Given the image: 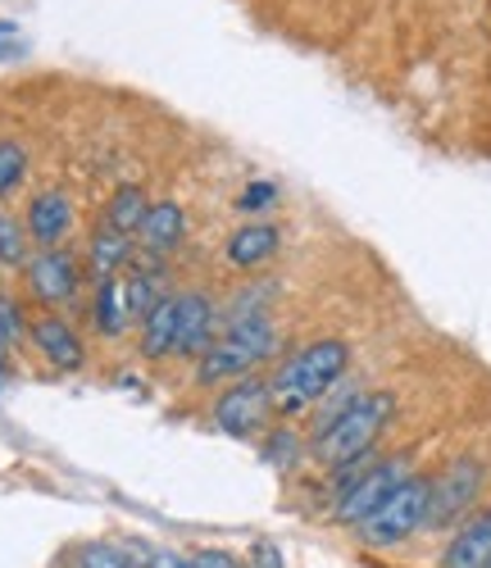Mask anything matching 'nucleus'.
I'll list each match as a JSON object with an SVG mask.
<instances>
[{
  "label": "nucleus",
  "mask_w": 491,
  "mask_h": 568,
  "mask_svg": "<svg viewBox=\"0 0 491 568\" xmlns=\"http://www.w3.org/2000/svg\"><path fill=\"white\" fill-rule=\"evenodd\" d=\"M351 364V346L337 342V337H323V342H310L305 351H297L287 364H278V373L269 377V396H273V409L278 414H301L310 409L314 400H323L341 373Z\"/></svg>",
  "instance_id": "obj_1"
},
{
  "label": "nucleus",
  "mask_w": 491,
  "mask_h": 568,
  "mask_svg": "<svg viewBox=\"0 0 491 568\" xmlns=\"http://www.w3.org/2000/svg\"><path fill=\"white\" fill-rule=\"evenodd\" d=\"M397 414V396L391 392H369V396H355L341 405L323 428L314 433V459L328 464V468H347L355 459H364L373 450V442L382 437V428Z\"/></svg>",
  "instance_id": "obj_2"
},
{
  "label": "nucleus",
  "mask_w": 491,
  "mask_h": 568,
  "mask_svg": "<svg viewBox=\"0 0 491 568\" xmlns=\"http://www.w3.org/2000/svg\"><path fill=\"white\" fill-rule=\"evenodd\" d=\"M278 346V333H273V318L264 310H246V314H232L223 323V333L210 337V346L201 351V368L196 377L210 387V383H228V377H246L255 364H264Z\"/></svg>",
  "instance_id": "obj_3"
},
{
  "label": "nucleus",
  "mask_w": 491,
  "mask_h": 568,
  "mask_svg": "<svg viewBox=\"0 0 491 568\" xmlns=\"http://www.w3.org/2000/svg\"><path fill=\"white\" fill-rule=\"evenodd\" d=\"M423 524H428V478H405L360 524V537L369 546H378V550H391V546L410 541Z\"/></svg>",
  "instance_id": "obj_4"
},
{
  "label": "nucleus",
  "mask_w": 491,
  "mask_h": 568,
  "mask_svg": "<svg viewBox=\"0 0 491 568\" xmlns=\"http://www.w3.org/2000/svg\"><path fill=\"white\" fill-rule=\"evenodd\" d=\"M405 478H410V464H405V459H382V464L355 473V478H347V483H341V496H337V524L360 528L364 518H369L391 491H397Z\"/></svg>",
  "instance_id": "obj_5"
},
{
  "label": "nucleus",
  "mask_w": 491,
  "mask_h": 568,
  "mask_svg": "<svg viewBox=\"0 0 491 568\" xmlns=\"http://www.w3.org/2000/svg\"><path fill=\"white\" fill-rule=\"evenodd\" d=\"M482 491V464L455 459L437 483H428V528H451L478 505Z\"/></svg>",
  "instance_id": "obj_6"
},
{
  "label": "nucleus",
  "mask_w": 491,
  "mask_h": 568,
  "mask_svg": "<svg viewBox=\"0 0 491 568\" xmlns=\"http://www.w3.org/2000/svg\"><path fill=\"white\" fill-rule=\"evenodd\" d=\"M273 396L269 383H251V377H237V383L214 400V423L228 437H260L273 418Z\"/></svg>",
  "instance_id": "obj_7"
},
{
  "label": "nucleus",
  "mask_w": 491,
  "mask_h": 568,
  "mask_svg": "<svg viewBox=\"0 0 491 568\" xmlns=\"http://www.w3.org/2000/svg\"><path fill=\"white\" fill-rule=\"evenodd\" d=\"M28 282H32L37 301L64 305V301H73V292H78V260H73L69 251H60V246H46V251L28 264Z\"/></svg>",
  "instance_id": "obj_8"
},
{
  "label": "nucleus",
  "mask_w": 491,
  "mask_h": 568,
  "mask_svg": "<svg viewBox=\"0 0 491 568\" xmlns=\"http://www.w3.org/2000/svg\"><path fill=\"white\" fill-rule=\"evenodd\" d=\"M182 236H187V214L178 201H151V210H146L141 227H137V242L141 251L151 255V260H164L182 246Z\"/></svg>",
  "instance_id": "obj_9"
},
{
  "label": "nucleus",
  "mask_w": 491,
  "mask_h": 568,
  "mask_svg": "<svg viewBox=\"0 0 491 568\" xmlns=\"http://www.w3.org/2000/svg\"><path fill=\"white\" fill-rule=\"evenodd\" d=\"M210 337H214V305L201 292H182L173 318V355H201Z\"/></svg>",
  "instance_id": "obj_10"
},
{
  "label": "nucleus",
  "mask_w": 491,
  "mask_h": 568,
  "mask_svg": "<svg viewBox=\"0 0 491 568\" xmlns=\"http://www.w3.org/2000/svg\"><path fill=\"white\" fill-rule=\"evenodd\" d=\"M487 564H491V509L473 514L451 537V546L441 550V568H487Z\"/></svg>",
  "instance_id": "obj_11"
},
{
  "label": "nucleus",
  "mask_w": 491,
  "mask_h": 568,
  "mask_svg": "<svg viewBox=\"0 0 491 568\" xmlns=\"http://www.w3.org/2000/svg\"><path fill=\"white\" fill-rule=\"evenodd\" d=\"M278 246H282V236H278L273 223H241L228 236V260L237 268H260V264H269L278 255Z\"/></svg>",
  "instance_id": "obj_12"
},
{
  "label": "nucleus",
  "mask_w": 491,
  "mask_h": 568,
  "mask_svg": "<svg viewBox=\"0 0 491 568\" xmlns=\"http://www.w3.org/2000/svg\"><path fill=\"white\" fill-rule=\"evenodd\" d=\"M32 342L41 346V355L51 359L56 368H82L87 364V351H82V342H78V333L64 323V318H37L32 323Z\"/></svg>",
  "instance_id": "obj_13"
},
{
  "label": "nucleus",
  "mask_w": 491,
  "mask_h": 568,
  "mask_svg": "<svg viewBox=\"0 0 491 568\" xmlns=\"http://www.w3.org/2000/svg\"><path fill=\"white\" fill-rule=\"evenodd\" d=\"M73 227V205L64 192H41L28 205V232L41 246H60V236Z\"/></svg>",
  "instance_id": "obj_14"
},
{
  "label": "nucleus",
  "mask_w": 491,
  "mask_h": 568,
  "mask_svg": "<svg viewBox=\"0 0 491 568\" xmlns=\"http://www.w3.org/2000/svg\"><path fill=\"white\" fill-rule=\"evenodd\" d=\"M164 296H173L169 292V277H164V268H160V260L156 264H146V268H128V277H123V305H128V318H146L151 314Z\"/></svg>",
  "instance_id": "obj_15"
},
{
  "label": "nucleus",
  "mask_w": 491,
  "mask_h": 568,
  "mask_svg": "<svg viewBox=\"0 0 491 568\" xmlns=\"http://www.w3.org/2000/svg\"><path fill=\"white\" fill-rule=\"evenodd\" d=\"M128 264H132V236L128 232H114L110 223H101V227H96V236H91V277L96 282H110Z\"/></svg>",
  "instance_id": "obj_16"
},
{
  "label": "nucleus",
  "mask_w": 491,
  "mask_h": 568,
  "mask_svg": "<svg viewBox=\"0 0 491 568\" xmlns=\"http://www.w3.org/2000/svg\"><path fill=\"white\" fill-rule=\"evenodd\" d=\"M173 318H178V296H164L151 314L141 318V351H146V359H169L173 355Z\"/></svg>",
  "instance_id": "obj_17"
},
{
  "label": "nucleus",
  "mask_w": 491,
  "mask_h": 568,
  "mask_svg": "<svg viewBox=\"0 0 491 568\" xmlns=\"http://www.w3.org/2000/svg\"><path fill=\"white\" fill-rule=\"evenodd\" d=\"M146 210H151V196H146V186H141V182H123L119 192L110 196V205H106V223H110L114 232L137 236V227H141Z\"/></svg>",
  "instance_id": "obj_18"
},
{
  "label": "nucleus",
  "mask_w": 491,
  "mask_h": 568,
  "mask_svg": "<svg viewBox=\"0 0 491 568\" xmlns=\"http://www.w3.org/2000/svg\"><path fill=\"white\" fill-rule=\"evenodd\" d=\"M91 318L101 327L106 337H119L123 327L132 323L128 318V305H123V282L110 277V282H96V305H91Z\"/></svg>",
  "instance_id": "obj_19"
},
{
  "label": "nucleus",
  "mask_w": 491,
  "mask_h": 568,
  "mask_svg": "<svg viewBox=\"0 0 491 568\" xmlns=\"http://www.w3.org/2000/svg\"><path fill=\"white\" fill-rule=\"evenodd\" d=\"M28 173V151L19 141H0V196H10Z\"/></svg>",
  "instance_id": "obj_20"
},
{
  "label": "nucleus",
  "mask_w": 491,
  "mask_h": 568,
  "mask_svg": "<svg viewBox=\"0 0 491 568\" xmlns=\"http://www.w3.org/2000/svg\"><path fill=\"white\" fill-rule=\"evenodd\" d=\"M78 568H137V564L123 550L106 546V541H91V546L78 550Z\"/></svg>",
  "instance_id": "obj_21"
},
{
  "label": "nucleus",
  "mask_w": 491,
  "mask_h": 568,
  "mask_svg": "<svg viewBox=\"0 0 491 568\" xmlns=\"http://www.w3.org/2000/svg\"><path fill=\"white\" fill-rule=\"evenodd\" d=\"M264 459L278 464V468H291V464H297V459H301V442H297V433H287V428L269 433V442H264Z\"/></svg>",
  "instance_id": "obj_22"
},
{
  "label": "nucleus",
  "mask_w": 491,
  "mask_h": 568,
  "mask_svg": "<svg viewBox=\"0 0 491 568\" xmlns=\"http://www.w3.org/2000/svg\"><path fill=\"white\" fill-rule=\"evenodd\" d=\"M28 260V246H23V232L19 223L0 210V264H23Z\"/></svg>",
  "instance_id": "obj_23"
},
{
  "label": "nucleus",
  "mask_w": 491,
  "mask_h": 568,
  "mask_svg": "<svg viewBox=\"0 0 491 568\" xmlns=\"http://www.w3.org/2000/svg\"><path fill=\"white\" fill-rule=\"evenodd\" d=\"M273 196H278V186H273V182H255V186H246V192H241L237 210H241V214H255V210H264Z\"/></svg>",
  "instance_id": "obj_24"
},
{
  "label": "nucleus",
  "mask_w": 491,
  "mask_h": 568,
  "mask_svg": "<svg viewBox=\"0 0 491 568\" xmlns=\"http://www.w3.org/2000/svg\"><path fill=\"white\" fill-rule=\"evenodd\" d=\"M146 568H191V559L182 550H173V546H156L151 559H146Z\"/></svg>",
  "instance_id": "obj_25"
},
{
  "label": "nucleus",
  "mask_w": 491,
  "mask_h": 568,
  "mask_svg": "<svg viewBox=\"0 0 491 568\" xmlns=\"http://www.w3.org/2000/svg\"><path fill=\"white\" fill-rule=\"evenodd\" d=\"M23 51V41H19V28L0 19V60H14Z\"/></svg>",
  "instance_id": "obj_26"
},
{
  "label": "nucleus",
  "mask_w": 491,
  "mask_h": 568,
  "mask_svg": "<svg viewBox=\"0 0 491 568\" xmlns=\"http://www.w3.org/2000/svg\"><path fill=\"white\" fill-rule=\"evenodd\" d=\"M14 333H19V318H14V310L0 305V364H6V351H10Z\"/></svg>",
  "instance_id": "obj_27"
},
{
  "label": "nucleus",
  "mask_w": 491,
  "mask_h": 568,
  "mask_svg": "<svg viewBox=\"0 0 491 568\" xmlns=\"http://www.w3.org/2000/svg\"><path fill=\"white\" fill-rule=\"evenodd\" d=\"M191 568H241V564L228 550H201V555L191 559Z\"/></svg>",
  "instance_id": "obj_28"
},
{
  "label": "nucleus",
  "mask_w": 491,
  "mask_h": 568,
  "mask_svg": "<svg viewBox=\"0 0 491 568\" xmlns=\"http://www.w3.org/2000/svg\"><path fill=\"white\" fill-rule=\"evenodd\" d=\"M251 568H282V550L273 546V541H260L255 546V564Z\"/></svg>",
  "instance_id": "obj_29"
},
{
  "label": "nucleus",
  "mask_w": 491,
  "mask_h": 568,
  "mask_svg": "<svg viewBox=\"0 0 491 568\" xmlns=\"http://www.w3.org/2000/svg\"><path fill=\"white\" fill-rule=\"evenodd\" d=\"M487 568H491V564H487Z\"/></svg>",
  "instance_id": "obj_30"
}]
</instances>
